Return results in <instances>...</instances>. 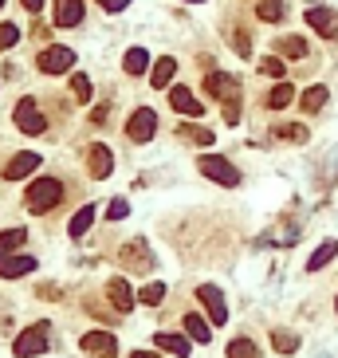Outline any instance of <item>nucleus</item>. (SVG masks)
I'll return each mask as SVG.
<instances>
[{
	"label": "nucleus",
	"mask_w": 338,
	"mask_h": 358,
	"mask_svg": "<svg viewBox=\"0 0 338 358\" xmlns=\"http://www.w3.org/2000/svg\"><path fill=\"white\" fill-rule=\"evenodd\" d=\"M60 201H63L60 177H39V181L28 186V209L32 213H48L51 205H60Z\"/></svg>",
	"instance_id": "obj_1"
},
{
	"label": "nucleus",
	"mask_w": 338,
	"mask_h": 358,
	"mask_svg": "<svg viewBox=\"0 0 338 358\" xmlns=\"http://www.w3.org/2000/svg\"><path fill=\"white\" fill-rule=\"evenodd\" d=\"M48 334H51L48 323H36V327L20 331V339L12 343L16 358H36V355H44V350H48Z\"/></svg>",
	"instance_id": "obj_2"
},
{
	"label": "nucleus",
	"mask_w": 338,
	"mask_h": 358,
	"mask_svg": "<svg viewBox=\"0 0 338 358\" xmlns=\"http://www.w3.org/2000/svg\"><path fill=\"white\" fill-rule=\"evenodd\" d=\"M197 165H201V173H205V177H213L217 186H229V189L240 186V170H236L232 161L217 158V154H205V158L197 161Z\"/></svg>",
	"instance_id": "obj_3"
},
{
	"label": "nucleus",
	"mask_w": 338,
	"mask_h": 358,
	"mask_svg": "<svg viewBox=\"0 0 338 358\" xmlns=\"http://www.w3.org/2000/svg\"><path fill=\"white\" fill-rule=\"evenodd\" d=\"M12 118H16V126H20L24 134H44V130H48V118L39 114L36 99H20L16 102V111H12Z\"/></svg>",
	"instance_id": "obj_4"
},
{
	"label": "nucleus",
	"mask_w": 338,
	"mask_h": 358,
	"mask_svg": "<svg viewBox=\"0 0 338 358\" xmlns=\"http://www.w3.org/2000/svg\"><path fill=\"white\" fill-rule=\"evenodd\" d=\"M118 260H122V268H130V272H150V268H154V252H150L145 240H130V244H122Z\"/></svg>",
	"instance_id": "obj_5"
},
{
	"label": "nucleus",
	"mask_w": 338,
	"mask_h": 358,
	"mask_svg": "<svg viewBox=\"0 0 338 358\" xmlns=\"http://www.w3.org/2000/svg\"><path fill=\"white\" fill-rule=\"evenodd\" d=\"M157 130V114L150 111V107H138V111L130 114V123H126V134H130V142H150Z\"/></svg>",
	"instance_id": "obj_6"
},
{
	"label": "nucleus",
	"mask_w": 338,
	"mask_h": 358,
	"mask_svg": "<svg viewBox=\"0 0 338 358\" xmlns=\"http://www.w3.org/2000/svg\"><path fill=\"white\" fill-rule=\"evenodd\" d=\"M83 355L91 358H114L118 355V339L110 331H87L83 334Z\"/></svg>",
	"instance_id": "obj_7"
},
{
	"label": "nucleus",
	"mask_w": 338,
	"mask_h": 358,
	"mask_svg": "<svg viewBox=\"0 0 338 358\" xmlns=\"http://www.w3.org/2000/svg\"><path fill=\"white\" fill-rule=\"evenodd\" d=\"M205 91L213 95V99H224V107L240 99V83H236L232 75H224V71H213V75H208V79H205Z\"/></svg>",
	"instance_id": "obj_8"
},
{
	"label": "nucleus",
	"mask_w": 338,
	"mask_h": 358,
	"mask_svg": "<svg viewBox=\"0 0 338 358\" xmlns=\"http://www.w3.org/2000/svg\"><path fill=\"white\" fill-rule=\"evenodd\" d=\"M197 299L205 303V311H208V319L217 323H229V307H224V296H220V287H213V284H201L197 287Z\"/></svg>",
	"instance_id": "obj_9"
},
{
	"label": "nucleus",
	"mask_w": 338,
	"mask_h": 358,
	"mask_svg": "<svg viewBox=\"0 0 338 358\" xmlns=\"http://www.w3.org/2000/svg\"><path fill=\"white\" fill-rule=\"evenodd\" d=\"M71 63H75L71 48H44V51H39V71H48V75L71 71Z\"/></svg>",
	"instance_id": "obj_10"
},
{
	"label": "nucleus",
	"mask_w": 338,
	"mask_h": 358,
	"mask_svg": "<svg viewBox=\"0 0 338 358\" xmlns=\"http://www.w3.org/2000/svg\"><path fill=\"white\" fill-rule=\"evenodd\" d=\"M307 24L326 39H338V12L335 8H307Z\"/></svg>",
	"instance_id": "obj_11"
},
{
	"label": "nucleus",
	"mask_w": 338,
	"mask_h": 358,
	"mask_svg": "<svg viewBox=\"0 0 338 358\" xmlns=\"http://www.w3.org/2000/svg\"><path fill=\"white\" fill-rule=\"evenodd\" d=\"M51 20H55V28H75L83 20V0H55Z\"/></svg>",
	"instance_id": "obj_12"
},
{
	"label": "nucleus",
	"mask_w": 338,
	"mask_h": 358,
	"mask_svg": "<svg viewBox=\"0 0 338 358\" xmlns=\"http://www.w3.org/2000/svg\"><path fill=\"white\" fill-rule=\"evenodd\" d=\"M87 165H91V177L103 181V177H110V170H114V158H110V150L103 146V142H95L91 154H87Z\"/></svg>",
	"instance_id": "obj_13"
},
{
	"label": "nucleus",
	"mask_w": 338,
	"mask_h": 358,
	"mask_svg": "<svg viewBox=\"0 0 338 358\" xmlns=\"http://www.w3.org/2000/svg\"><path fill=\"white\" fill-rule=\"evenodd\" d=\"M169 102H173L177 114H189V118H201V114H205V107L189 95V87H173V91H169Z\"/></svg>",
	"instance_id": "obj_14"
},
{
	"label": "nucleus",
	"mask_w": 338,
	"mask_h": 358,
	"mask_svg": "<svg viewBox=\"0 0 338 358\" xmlns=\"http://www.w3.org/2000/svg\"><path fill=\"white\" fill-rule=\"evenodd\" d=\"M32 170H39V154H16L8 165H4V181H20Z\"/></svg>",
	"instance_id": "obj_15"
},
{
	"label": "nucleus",
	"mask_w": 338,
	"mask_h": 358,
	"mask_svg": "<svg viewBox=\"0 0 338 358\" xmlns=\"http://www.w3.org/2000/svg\"><path fill=\"white\" fill-rule=\"evenodd\" d=\"M36 272V260L32 256H4L0 260V276L4 280H20V276H32Z\"/></svg>",
	"instance_id": "obj_16"
},
{
	"label": "nucleus",
	"mask_w": 338,
	"mask_h": 358,
	"mask_svg": "<svg viewBox=\"0 0 338 358\" xmlns=\"http://www.w3.org/2000/svg\"><path fill=\"white\" fill-rule=\"evenodd\" d=\"M107 296H110V303H114L122 315L134 307V292H130V284H126V280H110V284H107Z\"/></svg>",
	"instance_id": "obj_17"
},
{
	"label": "nucleus",
	"mask_w": 338,
	"mask_h": 358,
	"mask_svg": "<svg viewBox=\"0 0 338 358\" xmlns=\"http://www.w3.org/2000/svg\"><path fill=\"white\" fill-rule=\"evenodd\" d=\"M154 346H161V350H169V355H177V358H189V343H185L181 334L157 331V334H154Z\"/></svg>",
	"instance_id": "obj_18"
},
{
	"label": "nucleus",
	"mask_w": 338,
	"mask_h": 358,
	"mask_svg": "<svg viewBox=\"0 0 338 358\" xmlns=\"http://www.w3.org/2000/svg\"><path fill=\"white\" fill-rule=\"evenodd\" d=\"M335 256H338V240H323V244L314 248V256L307 260V272H319V268H326Z\"/></svg>",
	"instance_id": "obj_19"
},
{
	"label": "nucleus",
	"mask_w": 338,
	"mask_h": 358,
	"mask_svg": "<svg viewBox=\"0 0 338 358\" xmlns=\"http://www.w3.org/2000/svg\"><path fill=\"white\" fill-rule=\"evenodd\" d=\"M91 224H95V205H83V209H79V213L71 217V224H67V233H71L75 240H79V236H83L87 229H91Z\"/></svg>",
	"instance_id": "obj_20"
},
{
	"label": "nucleus",
	"mask_w": 338,
	"mask_h": 358,
	"mask_svg": "<svg viewBox=\"0 0 338 358\" xmlns=\"http://www.w3.org/2000/svg\"><path fill=\"white\" fill-rule=\"evenodd\" d=\"M173 71H177V60H173V55H161V60L154 63V75H150V79H154V87H169Z\"/></svg>",
	"instance_id": "obj_21"
},
{
	"label": "nucleus",
	"mask_w": 338,
	"mask_h": 358,
	"mask_svg": "<svg viewBox=\"0 0 338 358\" xmlns=\"http://www.w3.org/2000/svg\"><path fill=\"white\" fill-rule=\"evenodd\" d=\"M323 102H326V87H307V91H303V99H299V107L307 114H314V111H323Z\"/></svg>",
	"instance_id": "obj_22"
},
{
	"label": "nucleus",
	"mask_w": 338,
	"mask_h": 358,
	"mask_svg": "<svg viewBox=\"0 0 338 358\" xmlns=\"http://www.w3.org/2000/svg\"><path fill=\"white\" fill-rule=\"evenodd\" d=\"M24 240H28V229H8V233H0V260L8 256V252H16Z\"/></svg>",
	"instance_id": "obj_23"
},
{
	"label": "nucleus",
	"mask_w": 338,
	"mask_h": 358,
	"mask_svg": "<svg viewBox=\"0 0 338 358\" xmlns=\"http://www.w3.org/2000/svg\"><path fill=\"white\" fill-rule=\"evenodd\" d=\"M185 331H189L193 343H208V339H213V331H208V323L201 319V315H185Z\"/></svg>",
	"instance_id": "obj_24"
},
{
	"label": "nucleus",
	"mask_w": 338,
	"mask_h": 358,
	"mask_svg": "<svg viewBox=\"0 0 338 358\" xmlns=\"http://www.w3.org/2000/svg\"><path fill=\"white\" fill-rule=\"evenodd\" d=\"M145 67H150V51H145V48H130V51H126V71H130V75H142Z\"/></svg>",
	"instance_id": "obj_25"
},
{
	"label": "nucleus",
	"mask_w": 338,
	"mask_h": 358,
	"mask_svg": "<svg viewBox=\"0 0 338 358\" xmlns=\"http://www.w3.org/2000/svg\"><path fill=\"white\" fill-rule=\"evenodd\" d=\"M291 99H295V87H291V83H279L276 91L267 95V107H272V111H283Z\"/></svg>",
	"instance_id": "obj_26"
},
{
	"label": "nucleus",
	"mask_w": 338,
	"mask_h": 358,
	"mask_svg": "<svg viewBox=\"0 0 338 358\" xmlns=\"http://www.w3.org/2000/svg\"><path fill=\"white\" fill-rule=\"evenodd\" d=\"M276 48L283 51L287 60H303V55H307V39H299V36H287V39H279Z\"/></svg>",
	"instance_id": "obj_27"
},
{
	"label": "nucleus",
	"mask_w": 338,
	"mask_h": 358,
	"mask_svg": "<svg viewBox=\"0 0 338 358\" xmlns=\"http://www.w3.org/2000/svg\"><path fill=\"white\" fill-rule=\"evenodd\" d=\"M256 16L267 20V24H276L279 16H283V0H260V4H256Z\"/></svg>",
	"instance_id": "obj_28"
},
{
	"label": "nucleus",
	"mask_w": 338,
	"mask_h": 358,
	"mask_svg": "<svg viewBox=\"0 0 338 358\" xmlns=\"http://www.w3.org/2000/svg\"><path fill=\"white\" fill-rule=\"evenodd\" d=\"M229 358H260V350H256L252 339H232V343H229Z\"/></svg>",
	"instance_id": "obj_29"
},
{
	"label": "nucleus",
	"mask_w": 338,
	"mask_h": 358,
	"mask_svg": "<svg viewBox=\"0 0 338 358\" xmlns=\"http://www.w3.org/2000/svg\"><path fill=\"white\" fill-rule=\"evenodd\" d=\"M177 134L189 138V142H197V146H213V130H205V126H181Z\"/></svg>",
	"instance_id": "obj_30"
},
{
	"label": "nucleus",
	"mask_w": 338,
	"mask_h": 358,
	"mask_svg": "<svg viewBox=\"0 0 338 358\" xmlns=\"http://www.w3.org/2000/svg\"><path fill=\"white\" fill-rule=\"evenodd\" d=\"M272 346H276L279 355H291V350H299V339H295L291 331H276L272 334Z\"/></svg>",
	"instance_id": "obj_31"
},
{
	"label": "nucleus",
	"mask_w": 338,
	"mask_h": 358,
	"mask_svg": "<svg viewBox=\"0 0 338 358\" xmlns=\"http://www.w3.org/2000/svg\"><path fill=\"white\" fill-rule=\"evenodd\" d=\"M161 296H166V284H145L142 287V303H150V307H157V303H161Z\"/></svg>",
	"instance_id": "obj_32"
},
{
	"label": "nucleus",
	"mask_w": 338,
	"mask_h": 358,
	"mask_svg": "<svg viewBox=\"0 0 338 358\" xmlns=\"http://www.w3.org/2000/svg\"><path fill=\"white\" fill-rule=\"evenodd\" d=\"M71 91H75V99H79V102H91V79H87V75H75Z\"/></svg>",
	"instance_id": "obj_33"
},
{
	"label": "nucleus",
	"mask_w": 338,
	"mask_h": 358,
	"mask_svg": "<svg viewBox=\"0 0 338 358\" xmlns=\"http://www.w3.org/2000/svg\"><path fill=\"white\" fill-rule=\"evenodd\" d=\"M16 39H20V28H16V24H0V51H8Z\"/></svg>",
	"instance_id": "obj_34"
},
{
	"label": "nucleus",
	"mask_w": 338,
	"mask_h": 358,
	"mask_svg": "<svg viewBox=\"0 0 338 358\" xmlns=\"http://www.w3.org/2000/svg\"><path fill=\"white\" fill-rule=\"evenodd\" d=\"M260 71L272 75V79H283V60H276V55H267L264 63H260Z\"/></svg>",
	"instance_id": "obj_35"
},
{
	"label": "nucleus",
	"mask_w": 338,
	"mask_h": 358,
	"mask_svg": "<svg viewBox=\"0 0 338 358\" xmlns=\"http://www.w3.org/2000/svg\"><path fill=\"white\" fill-rule=\"evenodd\" d=\"M276 134L279 138H291V142H307V130H303V126H279Z\"/></svg>",
	"instance_id": "obj_36"
},
{
	"label": "nucleus",
	"mask_w": 338,
	"mask_h": 358,
	"mask_svg": "<svg viewBox=\"0 0 338 358\" xmlns=\"http://www.w3.org/2000/svg\"><path fill=\"white\" fill-rule=\"evenodd\" d=\"M126 213H130V205H126V201H110V213H107V217H110V221H122V217H126Z\"/></svg>",
	"instance_id": "obj_37"
},
{
	"label": "nucleus",
	"mask_w": 338,
	"mask_h": 358,
	"mask_svg": "<svg viewBox=\"0 0 338 358\" xmlns=\"http://www.w3.org/2000/svg\"><path fill=\"white\" fill-rule=\"evenodd\" d=\"M98 4H103V8H107V12H122V8H126V4H130V0H98Z\"/></svg>",
	"instance_id": "obj_38"
},
{
	"label": "nucleus",
	"mask_w": 338,
	"mask_h": 358,
	"mask_svg": "<svg viewBox=\"0 0 338 358\" xmlns=\"http://www.w3.org/2000/svg\"><path fill=\"white\" fill-rule=\"evenodd\" d=\"M24 8H28V12H39V8H44V0H24Z\"/></svg>",
	"instance_id": "obj_39"
},
{
	"label": "nucleus",
	"mask_w": 338,
	"mask_h": 358,
	"mask_svg": "<svg viewBox=\"0 0 338 358\" xmlns=\"http://www.w3.org/2000/svg\"><path fill=\"white\" fill-rule=\"evenodd\" d=\"M130 358H157V355H154V350H134Z\"/></svg>",
	"instance_id": "obj_40"
},
{
	"label": "nucleus",
	"mask_w": 338,
	"mask_h": 358,
	"mask_svg": "<svg viewBox=\"0 0 338 358\" xmlns=\"http://www.w3.org/2000/svg\"><path fill=\"white\" fill-rule=\"evenodd\" d=\"M335 311H338V299H335Z\"/></svg>",
	"instance_id": "obj_41"
},
{
	"label": "nucleus",
	"mask_w": 338,
	"mask_h": 358,
	"mask_svg": "<svg viewBox=\"0 0 338 358\" xmlns=\"http://www.w3.org/2000/svg\"><path fill=\"white\" fill-rule=\"evenodd\" d=\"M0 8H4V0H0Z\"/></svg>",
	"instance_id": "obj_42"
},
{
	"label": "nucleus",
	"mask_w": 338,
	"mask_h": 358,
	"mask_svg": "<svg viewBox=\"0 0 338 358\" xmlns=\"http://www.w3.org/2000/svg\"><path fill=\"white\" fill-rule=\"evenodd\" d=\"M193 4H197V0H193Z\"/></svg>",
	"instance_id": "obj_43"
}]
</instances>
